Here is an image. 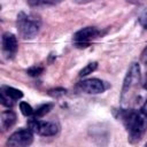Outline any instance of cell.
Returning a JSON list of instances; mask_svg holds the SVG:
<instances>
[{
	"label": "cell",
	"mask_w": 147,
	"mask_h": 147,
	"mask_svg": "<svg viewBox=\"0 0 147 147\" xmlns=\"http://www.w3.org/2000/svg\"><path fill=\"white\" fill-rule=\"evenodd\" d=\"M78 88L85 93L88 94H99L105 92L108 88V85L106 82L99 79V78H87L83 79L78 83Z\"/></svg>",
	"instance_id": "cell-7"
},
{
	"label": "cell",
	"mask_w": 147,
	"mask_h": 147,
	"mask_svg": "<svg viewBox=\"0 0 147 147\" xmlns=\"http://www.w3.org/2000/svg\"><path fill=\"white\" fill-rule=\"evenodd\" d=\"M1 49L6 59H13L18 49V44L15 34L10 32H5L1 37Z\"/></svg>",
	"instance_id": "cell-8"
},
{
	"label": "cell",
	"mask_w": 147,
	"mask_h": 147,
	"mask_svg": "<svg viewBox=\"0 0 147 147\" xmlns=\"http://www.w3.org/2000/svg\"><path fill=\"white\" fill-rule=\"evenodd\" d=\"M16 123V114L13 110H5L1 114V126L6 131Z\"/></svg>",
	"instance_id": "cell-9"
},
{
	"label": "cell",
	"mask_w": 147,
	"mask_h": 147,
	"mask_svg": "<svg viewBox=\"0 0 147 147\" xmlns=\"http://www.w3.org/2000/svg\"><path fill=\"white\" fill-rule=\"evenodd\" d=\"M144 108L147 109V100H146V102H145V105H144Z\"/></svg>",
	"instance_id": "cell-21"
},
{
	"label": "cell",
	"mask_w": 147,
	"mask_h": 147,
	"mask_svg": "<svg viewBox=\"0 0 147 147\" xmlns=\"http://www.w3.org/2000/svg\"><path fill=\"white\" fill-rule=\"evenodd\" d=\"M48 95L52 96V98H60L62 95H64L67 93V90L63 88V87H56V88H51L48 90Z\"/></svg>",
	"instance_id": "cell-16"
},
{
	"label": "cell",
	"mask_w": 147,
	"mask_h": 147,
	"mask_svg": "<svg viewBox=\"0 0 147 147\" xmlns=\"http://www.w3.org/2000/svg\"><path fill=\"white\" fill-rule=\"evenodd\" d=\"M16 26L18 34L23 39H32L38 34L40 30L41 20L37 15L25 14L24 11H21L17 15Z\"/></svg>",
	"instance_id": "cell-2"
},
{
	"label": "cell",
	"mask_w": 147,
	"mask_h": 147,
	"mask_svg": "<svg viewBox=\"0 0 147 147\" xmlns=\"http://www.w3.org/2000/svg\"><path fill=\"white\" fill-rule=\"evenodd\" d=\"M146 146H147V142H146Z\"/></svg>",
	"instance_id": "cell-23"
},
{
	"label": "cell",
	"mask_w": 147,
	"mask_h": 147,
	"mask_svg": "<svg viewBox=\"0 0 147 147\" xmlns=\"http://www.w3.org/2000/svg\"><path fill=\"white\" fill-rule=\"evenodd\" d=\"M100 33V30L95 26H85L74 34L72 40L77 48H85L91 44L92 40L98 38Z\"/></svg>",
	"instance_id": "cell-5"
},
{
	"label": "cell",
	"mask_w": 147,
	"mask_h": 147,
	"mask_svg": "<svg viewBox=\"0 0 147 147\" xmlns=\"http://www.w3.org/2000/svg\"><path fill=\"white\" fill-rule=\"evenodd\" d=\"M13 101H14L13 99H10L5 92L1 91V105H2V106L10 108V107H13Z\"/></svg>",
	"instance_id": "cell-17"
},
{
	"label": "cell",
	"mask_w": 147,
	"mask_h": 147,
	"mask_svg": "<svg viewBox=\"0 0 147 147\" xmlns=\"http://www.w3.org/2000/svg\"><path fill=\"white\" fill-rule=\"evenodd\" d=\"M140 82V67L137 62H133L123 80V86H122V93H121V101L122 103H125L129 100L130 94L132 91L138 86Z\"/></svg>",
	"instance_id": "cell-3"
},
{
	"label": "cell",
	"mask_w": 147,
	"mask_h": 147,
	"mask_svg": "<svg viewBox=\"0 0 147 147\" xmlns=\"http://www.w3.org/2000/svg\"><path fill=\"white\" fill-rule=\"evenodd\" d=\"M118 118H121L124 126L126 127L129 141L131 144L138 142L142 138L147 129V109H145L144 107L138 110L122 109L119 110Z\"/></svg>",
	"instance_id": "cell-1"
},
{
	"label": "cell",
	"mask_w": 147,
	"mask_h": 147,
	"mask_svg": "<svg viewBox=\"0 0 147 147\" xmlns=\"http://www.w3.org/2000/svg\"><path fill=\"white\" fill-rule=\"evenodd\" d=\"M28 126L33 133L42 137H52L59 132V125L56 123L49 121H41L36 117L29 119Z\"/></svg>",
	"instance_id": "cell-4"
},
{
	"label": "cell",
	"mask_w": 147,
	"mask_h": 147,
	"mask_svg": "<svg viewBox=\"0 0 147 147\" xmlns=\"http://www.w3.org/2000/svg\"><path fill=\"white\" fill-rule=\"evenodd\" d=\"M52 108H53V103H44V105L39 106V107L34 110L32 117H36V118L44 117L45 115H47V114L52 110Z\"/></svg>",
	"instance_id": "cell-12"
},
{
	"label": "cell",
	"mask_w": 147,
	"mask_h": 147,
	"mask_svg": "<svg viewBox=\"0 0 147 147\" xmlns=\"http://www.w3.org/2000/svg\"><path fill=\"white\" fill-rule=\"evenodd\" d=\"M74 2L78 3V5H84V3H88L91 1H94V0H72Z\"/></svg>",
	"instance_id": "cell-20"
},
{
	"label": "cell",
	"mask_w": 147,
	"mask_h": 147,
	"mask_svg": "<svg viewBox=\"0 0 147 147\" xmlns=\"http://www.w3.org/2000/svg\"><path fill=\"white\" fill-rule=\"evenodd\" d=\"M1 91L5 92V93H6L10 99H13L14 101L23 98V93H22V91H20L18 88H15V87H13V86L2 85V86H1Z\"/></svg>",
	"instance_id": "cell-10"
},
{
	"label": "cell",
	"mask_w": 147,
	"mask_h": 147,
	"mask_svg": "<svg viewBox=\"0 0 147 147\" xmlns=\"http://www.w3.org/2000/svg\"><path fill=\"white\" fill-rule=\"evenodd\" d=\"M63 0H26L28 5L31 7H40V6H55L61 3Z\"/></svg>",
	"instance_id": "cell-11"
},
{
	"label": "cell",
	"mask_w": 147,
	"mask_h": 147,
	"mask_svg": "<svg viewBox=\"0 0 147 147\" xmlns=\"http://www.w3.org/2000/svg\"><path fill=\"white\" fill-rule=\"evenodd\" d=\"M96 68H98V62H95V61H93V62H90V63H87L80 71H79V77H85V76H87V75H90V74H92L93 71H95L96 70Z\"/></svg>",
	"instance_id": "cell-13"
},
{
	"label": "cell",
	"mask_w": 147,
	"mask_h": 147,
	"mask_svg": "<svg viewBox=\"0 0 147 147\" xmlns=\"http://www.w3.org/2000/svg\"><path fill=\"white\" fill-rule=\"evenodd\" d=\"M20 110L24 116H32L34 113V109L28 102H24V101L20 102Z\"/></svg>",
	"instance_id": "cell-15"
},
{
	"label": "cell",
	"mask_w": 147,
	"mask_h": 147,
	"mask_svg": "<svg viewBox=\"0 0 147 147\" xmlns=\"http://www.w3.org/2000/svg\"><path fill=\"white\" fill-rule=\"evenodd\" d=\"M33 141V132L30 129H20L11 133L7 140V146L24 147L31 145Z\"/></svg>",
	"instance_id": "cell-6"
},
{
	"label": "cell",
	"mask_w": 147,
	"mask_h": 147,
	"mask_svg": "<svg viewBox=\"0 0 147 147\" xmlns=\"http://www.w3.org/2000/svg\"><path fill=\"white\" fill-rule=\"evenodd\" d=\"M140 24H141L145 29H147V14L140 18Z\"/></svg>",
	"instance_id": "cell-19"
},
{
	"label": "cell",
	"mask_w": 147,
	"mask_h": 147,
	"mask_svg": "<svg viewBox=\"0 0 147 147\" xmlns=\"http://www.w3.org/2000/svg\"><path fill=\"white\" fill-rule=\"evenodd\" d=\"M44 70H45V68H44L42 65L37 64V65L30 67V68L26 70V74H28L29 76H31V77H38V76H40V75L44 72Z\"/></svg>",
	"instance_id": "cell-14"
},
{
	"label": "cell",
	"mask_w": 147,
	"mask_h": 147,
	"mask_svg": "<svg viewBox=\"0 0 147 147\" xmlns=\"http://www.w3.org/2000/svg\"><path fill=\"white\" fill-rule=\"evenodd\" d=\"M145 87L147 88V76H146V84H145Z\"/></svg>",
	"instance_id": "cell-22"
},
{
	"label": "cell",
	"mask_w": 147,
	"mask_h": 147,
	"mask_svg": "<svg viewBox=\"0 0 147 147\" xmlns=\"http://www.w3.org/2000/svg\"><path fill=\"white\" fill-rule=\"evenodd\" d=\"M140 60L144 64L147 65V46L144 48V51L141 52V55H140Z\"/></svg>",
	"instance_id": "cell-18"
}]
</instances>
